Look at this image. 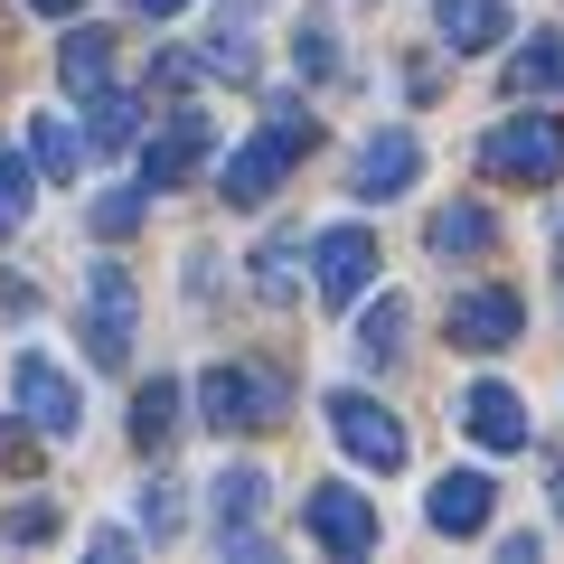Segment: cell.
Here are the masks:
<instances>
[{"label":"cell","instance_id":"1","mask_svg":"<svg viewBox=\"0 0 564 564\" xmlns=\"http://www.w3.org/2000/svg\"><path fill=\"white\" fill-rule=\"evenodd\" d=\"M311 141H321V122L302 113V104H273V113H263V132L245 141V151H226V170H217V198L226 207H263L282 188V170L302 161Z\"/></svg>","mask_w":564,"mask_h":564},{"label":"cell","instance_id":"2","mask_svg":"<svg viewBox=\"0 0 564 564\" xmlns=\"http://www.w3.org/2000/svg\"><path fill=\"white\" fill-rule=\"evenodd\" d=\"M480 170L489 180H518V188H545L564 170V122L555 113H518L499 132H480Z\"/></svg>","mask_w":564,"mask_h":564},{"label":"cell","instance_id":"3","mask_svg":"<svg viewBox=\"0 0 564 564\" xmlns=\"http://www.w3.org/2000/svg\"><path fill=\"white\" fill-rule=\"evenodd\" d=\"M141 339V292L122 263H95V282H85V358L95 367H122Z\"/></svg>","mask_w":564,"mask_h":564},{"label":"cell","instance_id":"4","mask_svg":"<svg viewBox=\"0 0 564 564\" xmlns=\"http://www.w3.org/2000/svg\"><path fill=\"white\" fill-rule=\"evenodd\" d=\"M321 414H329V433H339V452L367 462V470H404V452H414V443H404V423L386 414L377 395H358V386H339Z\"/></svg>","mask_w":564,"mask_h":564},{"label":"cell","instance_id":"5","mask_svg":"<svg viewBox=\"0 0 564 564\" xmlns=\"http://www.w3.org/2000/svg\"><path fill=\"white\" fill-rule=\"evenodd\" d=\"M198 414L217 423V433H254V423L282 414V377H263V367H207L198 377Z\"/></svg>","mask_w":564,"mask_h":564},{"label":"cell","instance_id":"6","mask_svg":"<svg viewBox=\"0 0 564 564\" xmlns=\"http://www.w3.org/2000/svg\"><path fill=\"white\" fill-rule=\"evenodd\" d=\"M10 404H20L29 433H57V443L76 433V414H85V404H76V377H66L57 358H39V348H20V367H10Z\"/></svg>","mask_w":564,"mask_h":564},{"label":"cell","instance_id":"7","mask_svg":"<svg viewBox=\"0 0 564 564\" xmlns=\"http://www.w3.org/2000/svg\"><path fill=\"white\" fill-rule=\"evenodd\" d=\"M311 282H321V302H358L377 282V236L367 226H321L311 236Z\"/></svg>","mask_w":564,"mask_h":564},{"label":"cell","instance_id":"8","mask_svg":"<svg viewBox=\"0 0 564 564\" xmlns=\"http://www.w3.org/2000/svg\"><path fill=\"white\" fill-rule=\"evenodd\" d=\"M302 527H311V545H329V555H377V508L358 499V489H311L302 499Z\"/></svg>","mask_w":564,"mask_h":564},{"label":"cell","instance_id":"9","mask_svg":"<svg viewBox=\"0 0 564 564\" xmlns=\"http://www.w3.org/2000/svg\"><path fill=\"white\" fill-rule=\"evenodd\" d=\"M518 329H527V302H518V292H499V282H480V292H462V302H452V348H470V358L508 348Z\"/></svg>","mask_w":564,"mask_h":564},{"label":"cell","instance_id":"10","mask_svg":"<svg viewBox=\"0 0 564 564\" xmlns=\"http://www.w3.org/2000/svg\"><path fill=\"white\" fill-rule=\"evenodd\" d=\"M414 170H423V141H414V132H367L348 180H358L367 207H386V198H404V188H414Z\"/></svg>","mask_w":564,"mask_h":564},{"label":"cell","instance_id":"11","mask_svg":"<svg viewBox=\"0 0 564 564\" xmlns=\"http://www.w3.org/2000/svg\"><path fill=\"white\" fill-rule=\"evenodd\" d=\"M489 508H499V480L489 470H443L433 499H423V518H433V536H480Z\"/></svg>","mask_w":564,"mask_h":564},{"label":"cell","instance_id":"12","mask_svg":"<svg viewBox=\"0 0 564 564\" xmlns=\"http://www.w3.org/2000/svg\"><path fill=\"white\" fill-rule=\"evenodd\" d=\"M198 161H207V113H170V132H151V151H141V188H180Z\"/></svg>","mask_w":564,"mask_h":564},{"label":"cell","instance_id":"13","mask_svg":"<svg viewBox=\"0 0 564 564\" xmlns=\"http://www.w3.org/2000/svg\"><path fill=\"white\" fill-rule=\"evenodd\" d=\"M462 433L489 452H527V404L508 395V386H470L462 395Z\"/></svg>","mask_w":564,"mask_h":564},{"label":"cell","instance_id":"14","mask_svg":"<svg viewBox=\"0 0 564 564\" xmlns=\"http://www.w3.org/2000/svg\"><path fill=\"white\" fill-rule=\"evenodd\" d=\"M508 95L518 104H564V29H536V39L508 57Z\"/></svg>","mask_w":564,"mask_h":564},{"label":"cell","instance_id":"15","mask_svg":"<svg viewBox=\"0 0 564 564\" xmlns=\"http://www.w3.org/2000/svg\"><path fill=\"white\" fill-rule=\"evenodd\" d=\"M433 29H443L452 57H480L508 39V0H433Z\"/></svg>","mask_w":564,"mask_h":564},{"label":"cell","instance_id":"16","mask_svg":"<svg viewBox=\"0 0 564 564\" xmlns=\"http://www.w3.org/2000/svg\"><path fill=\"white\" fill-rule=\"evenodd\" d=\"M423 236H433V254H489V245H499V217L470 207V198H452V207H433Z\"/></svg>","mask_w":564,"mask_h":564},{"label":"cell","instance_id":"17","mask_svg":"<svg viewBox=\"0 0 564 564\" xmlns=\"http://www.w3.org/2000/svg\"><path fill=\"white\" fill-rule=\"evenodd\" d=\"M263 489H273V480H263L254 462H236V470H217V480H207V508H217V536H226V527H254V518H263Z\"/></svg>","mask_w":564,"mask_h":564},{"label":"cell","instance_id":"18","mask_svg":"<svg viewBox=\"0 0 564 564\" xmlns=\"http://www.w3.org/2000/svg\"><path fill=\"white\" fill-rule=\"evenodd\" d=\"M57 76H66V95H95V85L113 76V39H104V29H76V39L57 47Z\"/></svg>","mask_w":564,"mask_h":564},{"label":"cell","instance_id":"19","mask_svg":"<svg viewBox=\"0 0 564 564\" xmlns=\"http://www.w3.org/2000/svg\"><path fill=\"white\" fill-rule=\"evenodd\" d=\"M29 151H39L47 180H76V170H85V141H76V122H66V113H39V122H29Z\"/></svg>","mask_w":564,"mask_h":564},{"label":"cell","instance_id":"20","mask_svg":"<svg viewBox=\"0 0 564 564\" xmlns=\"http://www.w3.org/2000/svg\"><path fill=\"white\" fill-rule=\"evenodd\" d=\"M170 423H180V386L151 377V386L132 395V443H141V452H161V443H170Z\"/></svg>","mask_w":564,"mask_h":564},{"label":"cell","instance_id":"21","mask_svg":"<svg viewBox=\"0 0 564 564\" xmlns=\"http://www.w3.org/2000/svg\"><path fill=\"white\" fill-rule=\"evenodd\" d=\"M395 348H404V302H395V292H377V302H367V321H358V358L386 367Z\"/></svg>","mask_w":564,"mask_h":564},{"label":"cell","instance_id":"22","mask_svg":"<svg viewBox=\"0 0 564 564\" xmlns=\"http://www.w3.org/2000/svg\"><path fill=\"white\" fill-rule=\"evenodd\" d=\"M132 141H141V104L95 85V151H132Z\"/></svg>","mask_w":564,"mask_h":564},{"label":"cell","instance_id":"23","mask_svg":"<svg viewBox=\"0 0 564 564\" xmlns=\"http://www.w3.org/2000/svg\"><path fill=\"white\" fill-rule=\"evenodd\" d=\"M292 263H302V245H292V236H273V245L254 254V292H263V302H292V292H302Z\"/></svg>","mask_w":564,"mask_h":564},{"label":"cell","instance_id":"24","mask_svg":"<svg viewBox=\"0 0 564 564\" xmlns=\"http://www.w3.org/2000/svg\"><path fill=\"white\" fill-rule=\"evenodd\" d=\"M20 226H29V161H20V151H0V245L20 236Z\"/></svg>","mask_w":564,"mask_h":564},{"label":"cell","instance_id":"25","mask_svg":"<svg viewBox=\"0 0 564 564\" xmlns=\"http://www.w3.org/2000/svg\"><path fill=\"white\" fill-rule=\"evenodd\" d=\"M292 57H302V76H339V29H329V20H302Z\"/></svg>","mask_w":564,"mask_h":564},{"label":"cell","instance_id":"26","mask_svg":"<svg viewBox=\"0 0 564 564\" xmlns=\"http://www.w3.org/2000/svg\"><path fill=\"white\" fill-rule=\"evenodd\" d=\"M141 207H151V188H113V198H95V236H132Z\"/></svg>","mask_w":564,"mask_h":564},{"label":"cell","instance_id":"27","mask_svg":"<svg viewBox=\"0 0 564 564\" xmlns=\"http://www.w3.org/2000/svg\"><path fill=\"white\" fill-rule=\"evenodd\" d=\"M141 527H151V536H170V527H180V499H170V480L141 489Z\"/></svg>","mask_w":564,"mask_h":564},{"label":"cell","instance_id":"28","mask_svg":"<svg viewBox=\"0 0 564 564\" xmlns=\"http://www.w3.org/2000/svg\"><path fill=\"white\" fill-rule=\"evenodd\" d=\"M10 462H29V423L20 414H0V470H10Z\"/></svg>","mask_w":564,"mask_h":564},{"label":"cell","instance_id":"29","mask_svg":"<svg viewBox=\"0 0 564 564\" xmlns=\"http://www.w3.org/2000/svg\"><path fill=\"white\" fill-rule=\"evenodd\" d=\"M47 527H57V508H20V518H10V536H20V545H39Z\"/></svg>","mask_w":564,"mask_h":564},{"label":"cell","instance_id":"30","mask_svg":"<svg viewBox=\"0 0 564 564\" xmlns=\"http://www.w3.org/2000/svg\"><path fill=\"white\" fill-rule=\"evenodd\" d=\"M132 10H141V20H180L188 0H132Z\"/></svg>","mask_w":564,"mask_h":564},{"label":"cell","instance_id":"31","mask_svg":"<svg viewBox=\"0 0 564 564\" xmlns=\"http://www.w3.org/2000/svg\"><path fill=\"white\" fill-rule=\"evenodd\" d=\"M29 10H47V20H66V10H76V0H29Z\"/></svg>","mask_w":564,"mask_h":564},{"label":"cell","instance_id":"32","mask_svg":"<svg viewBox=\"0 0 564 564\" xmlns=\"http://www.w3.org/2000/svg\"><path fill=\"white\" fill-rule=\"evenodd\" d=\"M555 302H564V236H555Z\"/></svg>","mask_w":564,"mask_h":564},{"label":"cell","instance_id":"33","mask_svg":"<svg viewBox=\"0 0 564 564\" xmlns=\"http://www.w3.org/2000/svg\"><path fill=\"white\" fill-rule=\"evenodd\" d=\"M555 518H564V462H555Z\"/></svg>","mask_w":564,"mask_h":564}]
</instances>
